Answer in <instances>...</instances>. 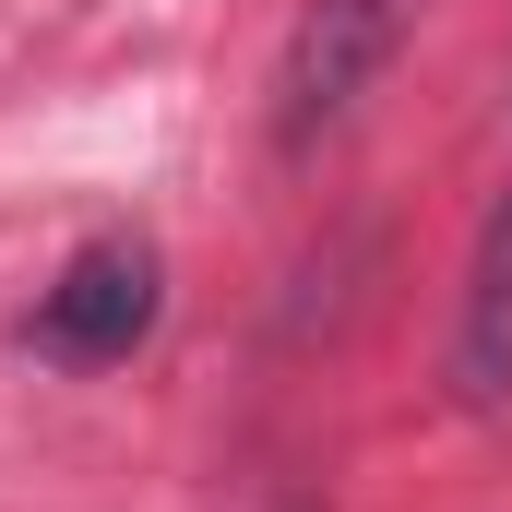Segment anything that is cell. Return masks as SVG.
I'll return each mask as SVG.
<instances>
[{"mask_svg": "<svg viewBox=\"0 0 512 512\" xmlns=\"http://www.w3.org/2000/svg\"><path fill=\"white\" fill-rule=\"evenodd\" d=\"M453 393L465 405H501L512 393V191L477 239V274H465V322H453Z\"/></svg>", "mask_w": 512, "mask_h": 512, "instance_id": "3", "label": "cell"}, {"mask_svg": "<svg viewBox=\"0 0 512 512\" xmlns=\"http://www.w3.org/2000/svg\"><path fill=\"white\" fill-rule=\"evenodd\" d=\"M393 36H405V0H310L286 36V72H274V143L286 155L334 143L346 108L370 96V72L393 60Z\"/></svg>", "mask_w": 512, "mask_h": 512, "instance_id": "1", "label": "cell"}, {"mask_svg": "<svg viewBox=\"0 0 512 512\" xmlns=\"http://www.w3.org/2000/svg\"><path fill=\"white\" fill-rule=\"evenodd\" d=\"M155 334V251L143 239H96V251H72V274L36 298V346L48 358H72V370H108Z\"/></svg>", "mask_w": 512, "mask_h": 512, "instance_id": "2", "label": "cell"}]
</instances>
